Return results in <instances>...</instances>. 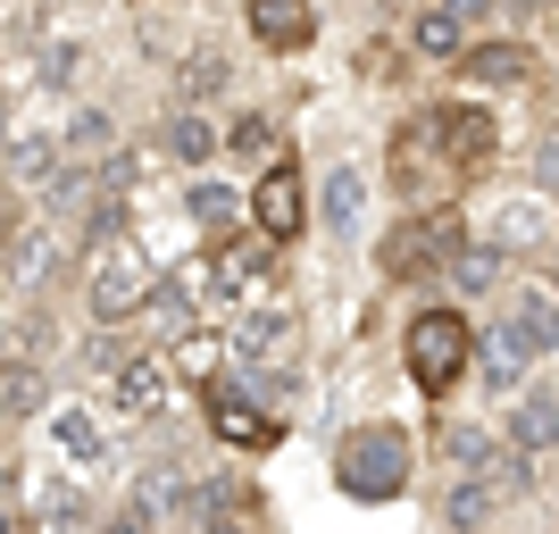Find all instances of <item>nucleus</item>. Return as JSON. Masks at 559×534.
Masks as SVG:
<instances>
[{
  "label": "nucleus",
  "instance_id": "obj_27",
  "mask_svg": "<svg viewBox=\"0 0 559 534\" xmlns=\"http://www.w3.org/2000/svg\"><path fill=\"white\" fill-rule=\"evenodd\" d=\"M59 167H68V142L50 134V126H34V134H9V159H0V185H17L25 201H34V192H43L50 176H59Z\"/></svg>",
  "mask_w": 559,
  "mask_h": 534
},
{
  "label": "nucleus",
  "instance_id": "obj_3",
  "mask_svg": "<svg viewBox=\"0 0 559 534\" xmlns=\"http://www.w3.org/2000/svg\"><path fill=\"white\" fill-rule=\"evenodd\" d=\"M418 467H426V451L401 418H359L334 442V485L350 501H401V493L418 485Z\"/></svg>",
  "mask_w": 559,
  "mask_h": 534
},
{
  "label": "nucleus",
  "instance_id": "obj_26",
  "mask_svg": "<svg viewBox=\"0 0 559 534\" xmlns=\"http://www.w3.org/2000/svg\"><path fill=\"white\" fill-rule=\"evenodd\" d=\"M59 142H68V159H75V167H109V159H117V151H126L134 134L117 126V109H109V100H84V109H75L68 126H59Z\"/></svg>",
  "mask_w": 559,
  "mask_h": 534
},
{
  "label": "nucleus",
  "instance_id": "obj_34",
  "mask_svg": "<svg viewBox=\"0 0 559 534\" xmlns=\"http://www.w3.org/2000/svg\"><path fill=\"white\" fill-rule=\"evenodd\" d=\"M526 192H535V201H559V126H543V134L526 142Z\"/></svg>",
  "mask_w": 559,
  "mask_h": 534
},
{
  "label": "nucleus",
  "instance_id": "obj_12",
  "mask_svg": "<svg viewBox=\"0 0 559 534\" xmlns=\"http://www.w3.org/2000/svg\"><path fill=\"white\" fill-rule=\"evenodd\" d=\"M151 151H159L167 167H185V176H217V167H226V117L217 109H159Z\"/></svg>",
  "mask_w": 559,
  "mask_h": 534
},
{
  "label": "nucleus",
  "instance_id": "obj_7",
  "mask_svg": "<svg viewBox=\"0 0 559 534\" xmlns=\"http://www.w3.org/2000/svg\"><path fill=\"white\" fill-rule=\"evenodd\" d=\"M485 325H492V334H501V343H510L535 376L559 359V293H551L543 276H518L510 293L485 309Z\"/></svg>",
  "mask_w": 559,
  "mask_h": 534
},
{
  "label": "nucleus",
  "instance_id": "obj_29",
  "mask_svg": "<svg viewBox=\"0 0 559 534\" xmlns=\"http://www.w3.org/2000/svg\"><path fill=\"white\" fill-rule=\"evenodd\" d=\"M167 368H176V393H210L217 376L234 368V351H226V334H217V325H201V334H185V343L167 351Z\"/></svg>",
  "mask_w": 559,
  "mask_h": 534
},
{
  "label": "nucleus",
  "instance_id": "obj_39",
  "mask_svg": "<svg viewBox=\"0 0 559 534\" xmlns=\"http://www.w3.org/2000/svg\"><path fill=\"white\" fill-rule=\"evenodd\" d=\"M535 276H543V284H551V293H559V234H551V251L535 259Z\"/></svg>",
  "mask_w": 559,
  "mask_h": 534
},
{
  "label": "nucleus",
  "instance_id": "obj_17",
  "mask_svg": "<svg viewBox=\"0 0 559 534\" xmlns=\"http://www.w3.org/2000/svg\"><path fill=\"white\" fill-rule=\"evenodd\" d=\"M226 159H234V176L251 185L259 167H276V159H293V126H284V109H234L226 117Z\"/></svg>",
  "mask_w": 559,
  "mask_h": 534
},
{
  "label": "nucleus",
  "instance_id": "obj_5",
  "mask_svg": "<svg viewBox=\"0 0 559 534\" xmlns=\"http://www.w3.org/2000/svg\"><path fill=\"white\" fill-rule=\"evenodd\" d=\"M426 126H435V142H443L451 176H460V192H476L501 167V100H476V93H435L426 100Z\"/></svg>",
  "mask_w": 559,
  "mask_h": 534
},
{
  "label": "nucleus",
  "instance_id": "obj_19",
  "mask_svg": "<svg viewBox=\"0 0 559 534\" xmlns=\"http://www.w3.org/2000/svg\"><path fill=\"white\" fill-rule=\"evenodd\" d=\"M185 217L201 242H226V234L251 226V185L242 176H192L185 185Z\"/></svg>",
  "mask_w": 559,
  "mask_h": 534
},
{
  "label": "nucleus",
  "instance_id": "obj_14",
  "mask_svg": "<svg viewBox=\"0 0 559 534\" xmlns=\"http://www.w3.org/2000/svg\"><path fill=\"white\" fill-rule=\"evenodd\" d=\"M510 510L518 501L492 485V476H443V485H435V526L443 534H501Z\"/></svg>",
  "mask_w": 559,
  "mask_h": 534
},
{
  "label": "nucleus",
  "instance_id": "obj_20",
  "mask_svg": "<svg viewBox=\"0 0 559 534\" xmlns=\"http://www.w3.org/2000/svg\"><path fill=\"white\" fill-rule=\"evenodd\" d=\"M401 43H409V59H418V68H443V75H451V68L467 59V43H476V34L451 17L443 0H418V9L401 17Z\"/></svg>",
  "mask_w": 559,
  "mask_h": 534
},
{
  "label": "nucleus",
  "instance_id": "obj_16",
  "mask_svg": "<svg viewBox=\"0 0 559 534\" xmlns=\"http://www.w3.org/2000/svg\"><path fill=\"white\" fill-rule=\"evenodd\" d=\"M242 25L267 59H309L318 50V0H242Z\"/></svg>",
  "mask_w": 559,
  "mask_h": 534
},
{
  "label": "nucleus",
  "instance_id": "obj_24",
  "mask_svg": "<svg viewBox=\"0 0 559 534\" xmlns=\"http://www.w3.org/2000/svg\"><path fill=\"white\" fill-rule=\"evenodd\" d=\"M226 93H234V59L217 43H192L185 59H176V93H167V109H217Z\"/></svg>",
  "mask_w": 559,
  "mask_h": 534
},
{
  "label": "nucleus",
  "instance_id": "obj_31",
  "mask_svg": "<svg viewBox=\"0 0 559 534\" xmlns=\"http://www.w3.org/2000/svg\"><path fill=\"white\" fill-rule=\"evenodd\" d=\"M50 435H59V451L84 460V467H100V451H109V442H100V418L84 401H59V410H50Z\"/></svg>",
  "mask_w": 559,
  "mask_h": 534
},
{
  "label": "nucleus",
  "instance_id": "obj_25",
  "mask_svg": "<svg viewBox=\"0 0 559 534\" xmlns=\"http://www.w3.org/2000/svg\"><path fill=\"white\" fill-rule=\"evenodd\" d=\"M142 325H151V351H176L185 334H201V293H192V276H159L151 284V309H142Z\"/></svg>",
  "mask_w": 559,
  "mask_h": 534
},
{
  "label": "nucleus",
  "instance_id": "obj_6",
  "mask_svg": "<svg viewBox=\"0 0 559 534\" xmlns=\"http://www.w3.org/2000/svg\"><path fill=\"white\" fill-rule=\"evenodd\" d=\"M309 226H318V176H309L301 159L259 167V176H251V234H259V242H276V251H293Z\"/></svg>",
  "mask_w": 559,
  "mask_h": 534
},
{
  "label": "nucleus",
  "instance_id": "obj_4",
  "mask_svg": "<svg viewBox=\"0 0 559 534\" xmlns=\"http://www.w3.org/2000/svg\"><path fill=\"white\" fill-rule=\"evenodd\" d=\"M376 185H384V201H401V210H460V176H451V159H443V142H435V126H426V109H409L393 134H384Z\"/></svg>",
  "mask_w": 559,
  "mask_h": 534
},
{
  "label": "nucleus",
  "instance_id": "obj_2",
  "mask_svg": "<svg viewBox=\"0 0 559 534\" xmlns=\"http://www.w3.org/2000/svg\"><path fill=\"white\" fill-rule=\"evenodd\" d=\"M467 251V217L460 210H401L393 226L368 242V268H376V284H393V293H443V276H451V259Z\"/></svg>",
  "mask_w": 559,
  "mask_h": 534
},
{
  "label": "nucleus",
  "instance_id": "obj_32",
  "mask_svg": "<svg viewBox=\"0 0 559 534\" xmlns=\"http://www.w3.org/2000/svg\"><path fill=\"white\" fill-rule=\"evenodd\" d=\"M9 351H17V359H50V351H59V309L25 301L17 318H9Z\"/></svg>",
  "mask_w": 559,
  "mask_h": 534
},
{
  "label": "nucleus",
  "instance_id": "obj_9",
  "mask_svg": "<svg viewBox=\"0 0 559 534\" xmlns=\"http://www.w3.org/2000/svg\"><path fill=\"white\" fill-rule=\"evenodd\" d=\"M451 84H460V93H476V100L535 93V84H543V50L526 43V34H510V25H501V34H476V43H467V59L451 68Z\"/></svg>",
  "mask_w": 559,
  "mask_h": 534
},
{
  "label": "nucleus",
  "instance_id": "obj_35",
  "mask_svg": "<svg viewBox=\"0 0 559 534\" xmlns=\"http://www.w3.org/2000/svg\"><path fill=\"white\" fill-rule=\"evenodd\" d=\"M492 485L510 493V501H535V493H543V460H526V451H510V442H501V460H492Z\"/></svg>",
  "mask_w": 559,
  "mask_h": 534
},
{
  "label": "nucleus",
  "instance_id": "obj_33",
  "mask_svg": "<svg viewBox=\"0 0 559 534\" xmlns=\"http://www.w3.org/2000/svg\"><path fill=\"white\" fill-rule=\"evenodd\" d=\"M75 75H84V43H43L34 50V84H43V93H75Z\"/></svg>",
  "mask_w": 559,
  "mask_h": 534
},
{
  "label": "nucleus",
  "instance_id": "obj_30",
  "mask_svg": "<svg viewBox=\"0 0 559 534\" xmlns=\"http://www.w3.org/2000/svg\"><path fill=\"white\" fill-rule=\"evenodd\" d=\"M409 68H418V59H409L401 34H376V43L350 50V75H359V84H409Z\"/></svg>",
  "mask_w": 559,
  "mask_h": 534
},
{
  "label": "nucleus",
  "instance_id": "obj_38",
  "mask_svg": "<svg viewBox=\"0 0 559 534\" xmlns=\"http://www.w3.org/2000/svg\"><path fill=\"white\" fill-rule=\"evenodd\" d=\"M443 9L467 25V34H501V17H510V0H443Z\"/></svg>",
  "mask_w": 559,
  "mask_h": 534
},
{
  "label": "nucleus",
  "instance_id": "obj_43",
  "mask_svg": "<svg viewBox=\"0 0 559 534\" xmlns=\"http://www.w3.org/2000/svg\"><path fill=\"white\" fill-rule=\"evenodd\" d=\"M0 435H9V426H0Z\"/></svg>",
  "mask_w": 559,
  "mask_h": 534
},
{
  "label": "nucleus",
  "instance_id": "obj_8",
  "mask_svg": "<svg viewBox=\"0 0 559 534\" xmlns=\"http://www.w3.org/2000/svg\"><path fill=\"white\" fill-rule=\"evenodd\" d=\"M151 284H159V276L142 268V251L100 242V251H84V318H93V325H142Z\"/></svg>",
  "mask_w": 559,
  "mask_h": 534
},
{
  "label": "nucleus",
  "instance_id": "obj_18",
  "mask_svg": "<svg viewBox=\"0 0 559 534\" xmlns=\"http://www.w3.org/2000/svg\"><path fill=\"white\" fill-rule=\"evenodd\" d=\"M100 401H109L117 418H159L167 401H176V368H167V351H134V359L100 384Z\"/></svg>",
  "mask_w": 559,
  "mask_h": 534
},
{
  "label": "nucleus",
  "instance_id": "obj_10",
  "mask_svg": "<svg viewBox=\"0 0 559 534\" xmlns=\"http://www.w3.org/2000/svg\"><path fill=\"white\" fill-rule=\"evenodd\" d=\"M201 418H210V435L226 442V451H276L284 442V418L259 410V393L242 384V368H226L210 393H201Z\"/></svg>",
  "mask_w": 559,
  "mask_h": 534
},
{
  "label": "nucleus",
  "instance_id": "obj_11",
  "mask_svg": "<svg viewBox=\"0 0 559 534\" xmlns=\"http://www.w3.org/2000/svg\"><path fill=\"white\" fill-rule=\"evenodd\" d=\"M376 176L359 159H334L326 176H318V234H326L334 251H359L368 242V201H376Z\"/></svg>",
  "mask_w": 559,
  "mask_h": 534
},
{
  "label": "nucleus",
  "instance_id": "obj_37",
  "mask_svg": "<svg viewBox=\"0 0 559 534\" xmlns=\"http://www.w3.org/2000/svg\"><path fill=\"white\" fill-rule=\"evenodd\" d=\"M0 534H34V501H25L17 467H0Z\"/></svg>",
  "mask_w": 559,
  "mask_h": 534
},
{
  "label": "nucleus",
  "instance_id": "obj_40",
  "mask_svg": "<svg viewBox=\"0 0 559 534\" xmlns=\"http://www.w3.org/2000/svg\"><path fill=\"white\" fill-rule=\"evenodd\" d=\"M551 510H559V485H551Z\"/></svg>",
  "mask_w": 559,
  "mask_h": 534
},
{
  "label": "nucleus",
  "instance_id": "obj_28",
  "mask_svg": "<svg viewBox=\"0 0 559 534\" xmlns=\"http://www.w3.org/2000/svg\"><path fill=\"white\" fill-rule=\"evenodd\" d=\"M467 376H476V393H485V401H518L526 384H535V368H526L485 318H476V368H467Z\"/></svg>",
  "mask_w": 559,
  "mask_h": 534
},
{
  "label": "nucleus",
  "instance_id": "obj_42",
  "mask_svg": "<svg viewBox=\"0 0 559 534\" xmlns=\"http://www.w3.org/2000/svg\"><path fill=\"white\" fill-rule=\"evenodd\" d=\"M134 9H151V0H134Z\"/></svg>",
  "mask_w": 559,
  "mask_h": 534
},
{
  "label": "nucleus",
  "instance_id": "obj_13",
  "mask_svg": "<svg viewBox=\"0 0 559 534\" xmlns=\"http://www.w3.org/2000/svg\"><path fill=\"white\" fill-rule=\"evenodd\" d=\"M426 451H435L443 476H492V460H501V426L467 418V410H443V418L426 426Z\"/></svg>",
  "mask_w": 559,
  "mask_h": 534
},
{
  "label": "nucleus",
  "instance_id": "obj_41",
  "mask_svg": "<svg viewBox=\"0 0 559 534\" xmlns=\"http://www.w3.org/2000/svg\"><path fill=\"white\" fill-rule=\"evenodd\" d=\"M167 534H192V526H167Z\"/></svg>",
  "mask_w": 559,
  "mask_h": 534
},
{
  "label": "nucleus",
  "instance_id": "obj_23",
  "mask_svg": "<svg viewBox=\"0 0 559 534\" xmlns=\"http://www.w3.org/2000/svg\"><path fill=\"white\" fill-rule=\"evenodd\" d=\"M59 401H50V359H17V351H0V426H34L50 418Z\"/></svg>",
  "mask_w": 559,
  "mask_h": 534
},
{
  "label": "nucleus",
  "instance_id": "obj_36",
  "mask_svg": "<svg viewBox=\"0 0 559 534\" xmlns=\"http://www.w3.org/2000/svg\"><path fill=\"white\" fill-rule=\"evenodd\" d=\"M93 534H167V518H159V510H142L134 493H126V501H109V510L93 518Z\"/></svg>",
  "mask_w": 559,
  "mask_h": 534
},
{
  "label": "nucleus",
  "instance_id": "obj_1",
  "mask_svg": "<svg viewBox=\"0 0 559 534\" xmlns=\"http://www.w3.org/2000/svg\"><path fill=\"white\" fill-rule=\"evenodd\" d=\"M476 368V309H460L451 293H426L401 318V376L418 384L426 401H451Z\"/></svg>",
  "mask_w": 559,
  "mask_h": 534
},
{
  "label": "nucleus",
  "instance_id": "obj_21",
  "mask_svg": "<svg viewBox=\"0 0 559 534\" xmlns=\"http://www.w3.org/2000/svg\"><path fill=\"white\" fill-rule=\"evenodd\" d=\"M510 284H518V268H510V259H501V251H492L485 234H467V251L451 259L443 293H451V301H460V309H492V301H501V293H510Z\"/></svg>",
  "mask_w": 559,
  "mask_h": 534
},
{
  "label": "nucleus",
  "instance_id": "obj_44",
  "mask_svg": "<svg viewBox=\"0 0 559 534\" xmlns=\"http://www.w3.org/2000/svg\"><path fill=\"white\" fill-rule=\"evenodd\" d=\"M551 534H559V526H551Z\"/></svg>",
  "mask_w": 559,
  "mask_h": 534
},
{
  "label": "nucleus",
  "instance_id": "obj_15",
  "mask_svg": "<svg viewBox=\"0 0 559 534\" xmlns=\"http://www.w3.org/2000/svg\"><path fill=\"white\" fill-rule=\"evenodd\" d=\"M492 426H501V442L526 451V460H559V384L535 376L518 401H501V418H492Z\"/></svg>",
  "mask_w": 559,
  "mask_h": 534
},
{
  "label": "nucleus",
  "instance_id": "obj_22",
  "mask_svg": "<svg viewBox=\"0 0 559 534\" xmlns=\"http://www.w3.org/2000/svg\"><path fill=\"white\" fill-rule=\"evenodd\" d=\"M551 201H535V192H526V201H501V210H492V226H485V242L501 259H510V268H526V259H543L551 251Z\"/></svg>",
  "mask_w": 559,
  "mask_h": 534
}]
</instances>
